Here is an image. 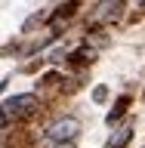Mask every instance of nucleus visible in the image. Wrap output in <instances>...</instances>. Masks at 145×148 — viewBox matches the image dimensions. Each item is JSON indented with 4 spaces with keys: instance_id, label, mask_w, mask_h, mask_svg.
<instances>
[{
    "instance_id": "1",
    "label": "nucleus",
    "mask_w": 145,
    "mask_h": 148,
    "mask_svg": "<svg viewBox=\"0 0 145 148\" xmlns=\"http://www.w3.org/2000/svg\"><path fill=\"white\" fill-rule=\"evenodd\" d=\"M37 108V96L34 92H22V96H12L0 105V117L3 120H19V117H28L31 111Z\"/></svg>"
},
{
    "instance_id": "2",
    "label": "nucleus",
    "mask_w": 145,
    "mask_h": 148,
    "mask_svg": "<svg viewBox=\"0 0 145 148\" xmlns=\"http://www.w3.org/2000/svg\"><path fill=\"white\" fill-rule=\"evenodd\" d=\"M77 133H80V120L77 117H59V120H53V123L46 127V142H53V145H59V142H74Z\"/></svg>"
},
{
    "instance_id": "3",
    "label": "nucleus",
    "mask_w": 145,
    "mask_h": 148,
    "mask_svg": "<svg viewBox=\"0 0 145 148\" xmlns=\"http://www.w3.org/2000/svg\"><path fill=\"white\" fill-rule=\"evenodd\" d=\"M120 6H124V0H102L99 12H96V22H114L120 16Z\"/></svg>"
},
{
    "instance_id": "4",
    "label": "nucleus",
    "mask_w": 145,
    "mask_h": 148,
    "mask_svg": "<svg viewBox=\"0 0 145 148\" xmlns=\"http://www.w3.org/2000/svg\"><path fill=\"white\" fill-rule=\"evenodd\" d=\"M130 139H133V130H130V127L118 130V136H111V148H127Z\"/></svg>"
},
{
    "instance_id": "5",
    "label": "nucleus",
    "mask_w": 145,
    "mask_h": 148,
    "mask_svg": "<svg viewBox=\"0 0 145 148\" xmlns=\"http://www.w3.org/2000/svg\"><path fill=\"white\" fill-rule=\"evenodd\" d=\"M127 105H130V96H120V99H118V105H114V111L108 114V123H114V120L124 114V108H127Z\"/></svg>"
},
{
    "instance_id": "6",
    "label": "nucleus",
    "mask_w": 145,
    "mask_h": 148,
    "mask_svg": "<svg viewBox=\"0 0 145 148\" xmlns=\"http://www.w3.org/2000/svg\"><path fill=\"white\" fill-rule=\"evenodd\" d=\"M105 96H108V90H105V86H99V90L93 92V99H96V102H102V99H105Z\"/></svg>"
},
{
    "instance_id": "7",
    "label": "nucleus",
    "mask_w": 145,
    "mask_h": 148,
    "mask_svg": "<svg viewBox=\"0 0 145 148\" xmlns=\"http://www.w3.org/2000/svg\"><path fill=\"white\" fill-rule=\"evenodd\" d=\"M142 3H145V0H142Z\"/></svg>"
}]
</instances>
